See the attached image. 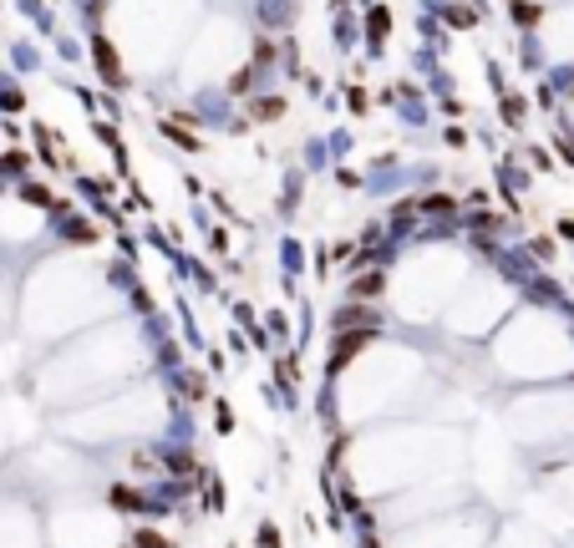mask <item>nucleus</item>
<instances>
[{"instance_id":"2","label":"nucleus","mask_w":574,"mask_h":548,"mask_svg":"<svg viewBox=\"0 0 574 548\" xmlns=\"http://www.w3.org/2000/svg\"><path fill=\"white\" fill-rule=\"evenodd\" d=\"M138 548H168V543H163L158 533H138Z\"/></svg>"},{"instance_id":"1","label":"nucleus","mask_w":574,"mask_h":548,"mask_svg":"<svg viewBox=\"0 0 574 548\" xmlns=\"http://www.w3.org/2000/svg\"><path fill=\"white\" fill-rule=\"evenodd\" d=\"M112 508H122V513H138V508H142V493H133V488H117V493H112Z\"/></svg>"}]
</instances>
